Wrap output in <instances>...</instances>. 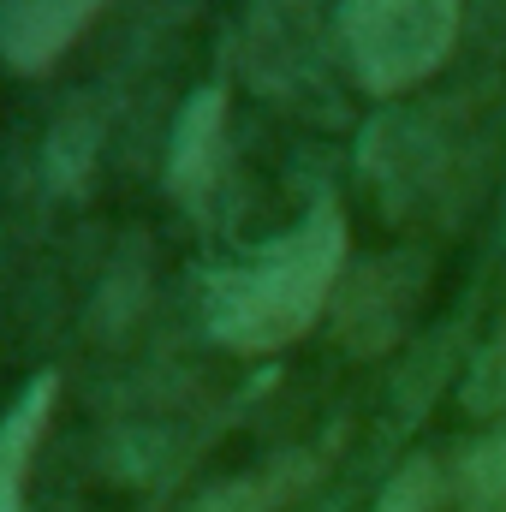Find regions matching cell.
<instances>
[{
    "mask_svg": "<svg viewBox=\"0 0 506 512\" xmlns=\"http://www.w3.org/2000/svg\"><path fill=\"white\" fill-rule=\"evenodd\" d=\"M465 0H340V42L370 96H405L453 54Z\"/></svg>",
    "mask_w": 506,
    "mask_h": 512,
    "instance_id": "obj_2",
    "label": "cell"
},
{
    "mask_svg": "<svg viewBox=\"0 0 506 512\" xmlns=\"http://www.w3.org/2000/svg\"><path fill=\"white\" fill-rule=\"evenodd\" d=\"M465 399H471V411H501L506 405V322L495 334V346L477 358V376L465 387Z\"/></svg>",
    "mask_w": 506,
    "mask_h": 512,
    "instance_id": "obj_9",
    "label": "cell"
},
{
    "mask_svg": "<svg viewBox=\"0 0 506 512\" xmlns=\"http://www.w3.org/2000/svg\"><path fill=\"white\" fill-rule=\"evenodd\" d=\"M108 0H0V60L24 78L48 72L96 18Z\"/></svg>",
    "mask_w": 506,
    "mask_h": 512,
    "instance_id": "obj_3",
    "label": "cell"
},
{
    "mask_svg": "<svg viewBox=\"0 0 506 512\" xmlns=\"http://www.w3.org/2000/svg\"><path fill=\"white\" fill-rule=\"evenodd\" d=\"M346 268V215L316 203L292 233L227 262L203 286V328L239 358H274L316 328Z\"/></svg>",
    "mask_w": 506,
    "mask_h": 512,
    "instance_id": "obj_1",
    "label": "cell"
},
{
    "mask_svg": "<svg viewBox=\"0 0 506 512\" xmlns=\"http://www.w3.org/2000/svg\"><path fill=\"white\" fill-rule=\"evenodd\" d=\"M221 155H227V90H197L173 126V143H167V191L179 203H203L221 179Z\"/></svg>",
    "mask_w": 506,
    "mask_h": 512,
    "instance_id": "obj_4",
    "label": "cell"
},
{
    "mask_svg": "<svg viewBox=\"0 0 506 512\" xmlns=\"http://www.w3.org/2000/svg\"><path fill=\"white\" fill-rule=\"evenodd\" d=\"M54 393H60L54 376H36L0 417V512H24L30 465H36V447H42L48 417H54Z\"/></svg>",
    "mask_w": 506,
    "mask_h": 512,
    "instance_id": "obj_5",
    "label": "cell"
},
{
    "mask_svg": "<svg viewBox=\"0 0 506 512\" xmlns=\"http://www.w3.org/2000/svg\"><path fill=\"white\" fill-rule=\"evenodd\" d=\"M304 18H310V0H262L256 6V48H268V42L292 48L298 30H304Z\"/></svg>",
    "mask_w": 506,
    "mask_h": 512,
    "instance_id": "obj_10",
    "label": "cell"
},
{
    "mask_svg": "<svg viewBox=\"0 0 506 512\" xmlns=\"http://www.w3.org/2000/svg\"><path fill=\"white\" fill-rule=\"evenodd\" d=\"M376 512H441V483H435V465H429V459H411V465L387 483V495H381Z\"/></svg>",
    "mask_w": 506,
    "mask_h": 512,
    "instance_id": "obj_7",
    "label": "cell"
},
{
    "mask_svg": "<svg viewBox=\"0 0 506 512\" xmlns=\"http://www.w3.org/2000/svg\"><path fill=\"white\" fill-rule=\"evenodd\" d=\"M274 507H280V483L274 477H245V483L209 489L191 512H274Z\"/></svg>",
    "mask_w": 506,
    "mask_h": 512,
    "instance_id": "obj_8",
    "label": "cell"
},
{
    "mask_svg": "<svg viewBox=\"0 0 506 512\" xmlns=\"http://www.w3.org/2000/svg\"><path fill=\"white\" fill-rule=\"evenodd\" d=\"M453 512H506V435L477 441L453 471Z\"/></svg>",
    "mask_w": 506,
    "mask_h": 512,
    "instance_id": "obj_6",
    "label": "cell"
}]
</instances>
